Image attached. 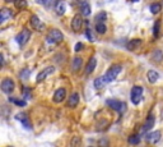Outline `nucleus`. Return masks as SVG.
<instances>
[{"mask_svg": "<svg viewBox=\"0 0 163 147\" xmlns=\"http://www.w3.org/2000/svg\"><path fill=\"white\" fill-rule=\"evenodd\" d=\"M147 77H148V81L150 83H156L158 81V78H159V74H158V72H156V70H149L147 73Z\"/></svg>", "mask_w": 163, "mask_h": 147, "instance_id": "19", "label": "nucleus"}, {"mask_svg": "<svg viewBox=\"0 0 163 147\" xmlns=\"http://www.w3.org/2000/svg\"><path fill=\"white\" fill-rule=\"evenodd\" d=\"M142 97H143V87H140V86L133 87L131 91H130V99H131V102L134 105H138L140 101H142Z\"/></svg>", "mask_w": 163, "mask_h": 147, "instance_id": "2", "label": "nucleus"}, {"mask_svg": "<svg viewBox=\"0 0 163 147\" xmlns=\"http://www.w3.org/2000/svg\"><path fill=\"white\" fill-rule=\"evenodd\" d=\"M149 9H150V12L153 13V14H158L161 10H162V5L159 3H153V4L149 7Z\"/></svg>", "mask_w": 163, "mask_h": 147, "instance_id": "23", "label": "nucleus"}, {"mask_svg": "<svg viewBox=\"0 0 163 147\" xmlns=\"http://www.w3.org/2000/svg\"><path fill=\"white\" fill-rule=\"evenodd\" d=\"M58 3H59V0H43V5L46 8H54V7H56Z\"/></svg>", "mask_w": 163, "mask_h": 147, "instance_id": "28", "label": "nucleus"}, {"mask_svg": "<svg viewBox=\"0 0 163 147\" xmlns=\"http://www.w3.org/2000/svg\"><path fill=\"white\" fill-rule=\"evenodd\" d=\"M31 26H32V28H35L36 31H42L43 29V24H42L41 20L38 19L37 16H32L31 17Z\"/></svg>", "mask_w": 163, "mask_h": 147, "instance_id": "12", "label": "nucleus"}, {"mask_svg": "<svg viewBox=\"0 0 163 147\" xmlns=\"http://www.w3.org/2000/svg\"><path fill=\"white\" fill-rule=\"evenodd\" d=\"M14 4L18 9H24L27 7V2L26 0H14Z\"/></svg>", "mask_w": 163, "mask_h": 147, "instance_id": "29", "label": "nucleus"}, {"mask_svg": "<svg viewBox=\"0 0 163 147\" xmlns=\"http://www.w3.org/2000/svg\"><path fill=\"white\" fill-rule=\"evenodd\" d=\"M96 65H97L96 58H91L89 61H88V65H87V68H85V73H87V74H91V73H93V70L96 69Z\"/></svg>", "mask_w": 163, "mask_h": 147, "instance_id": "18", "label": "nucleus"}, {"mask_svg": "<svg viewBox=\"0 0 163 147\" xmlns=\"http://www.w3.org/2000/svg\"><path fill=\"white\" fill-rule=\"evenodd\" d=\"M15 119L19 120V122H22V124H23V127L26 129H31V124L28 122V117H27L26 113H19V114H17L15 115Z\"/></svg>", "mask_w": 163, "mask_h": 147, "instance_id": "10", "label": "nucleus"}, {"mask_svg": "<svg viewBox=\"0 0 163 147\" xmlns=\"http://www.w3.org/2000/svg\"><path fill=\"white\" fill-rule=\"evenodd\" d=\"M85 35H87V38H88L89 41H94V37L92 36V32H91V28H87Z\"/></svg>", "mask_w": 163, "mask_h": 147, "instance_id": "33", "label": "nucleus"}, {"mask_svg": "<svg viewBox=\"0 0 163 147\" xmlns=\"http://www.w3.org/2000/svg\"><path fill=\"white\" fill-rule=\"evenodd\" d=\"M29 76H31V70H29L28 68L22 69L20 73H19V78H22V79H28Z\"/></svg>", "mask_w": 163, "mask_h": 147, "instance_id": "26", "label": "nucleus"}, {"mask_svg": "<svg viewBox=\"0 0 163 147\" xmlns=\"http://www.w3.org/2000/svg\"><path fill=\"white\" fill-rule=\"evenodd\" d=\"M82 49H83V44H82V42H78L77 45H75V47H74V50L77 51V52H78V51H80Z\"/></svg>", "mask_w": 163, "mask_h": 147, "instance_id": "35", "label": "nucleus"}, {"mask_svg": "<svg viewBox=\"0 0 163 147\" xmlns=\"http://www.w3.org/2000/svg\"><path fill=\"white\" fill-rule=\"evenodd\" d=\"M152 59H153L154 61H157V63H161L163 60V51L159 50V49L154 50L153 52H152Z\"/></svg>", "mask_w": 163, "mask_h": 147, "instance_id": "20", "label": "nucleus"}, {"mask_svg": "<svg viewBox=\"0 0 163 147\" xmlns=\"http://www.w3.org/2000/svg\"><path fill=\"white\" fill-rule=\"evenodd\" d=\"M12 14H13V12L9 8H3L2 10H0V22L4 23L8 18L12 17Z\"/></svg>", "mask_w": 163, "mask_h": 147, "instance_id": "13", "label": "nucleus"}, {"mask_svg": "<svg viewBox=\"0 0 163 147\" xmlns=\"http://www.w3.org/2000/svg\"><path fill=\"white\" fill-rule=\"evenodd\" d=\"M78 2H82V0H78Z\"/></svg>", "mask_w": 163, "mask_h": 147, "instance_id": "40", "label": "nucleus"}, {"mask_svg": "<svg viewBox=\"0 0 163 147\" xmlns=\"http://www.w3.org/2000/svg\"><path fill=\"white\" fill-rule=\"evenodd\" d=\"M31 38V31L24 28L22 32L17 36V42L20 45V46H24L27 42H28V40Z\"/></svg>", "mask_w": 163, "mask_h": 147, "instance_id": "5", "label": "nucleus"}, {"mask_svg": "<svg viewBox=\"0 0 163 147\" xmlns=\"http://www.w3.org/2000/svg\"><path fill=\"white\" fill-rule=\"evenodd\" d=\"M106 18H107L106 12H101V13H98V14L96 16V20H97V22H105Z\"/></svg>", "mask_w": 163, "mask_h": 147, "instance_id": "30", "label": "nucleus"}, {"mask_svg": "<svg viewBox=\"0 0 163 147\" xmlns=\"http://www.w3.org/2000/svg\"><path fill=\"white\" fill-rule=\"evenodd\" d=\"M23 93H24V97H26V99H29V97H31V91H29L27 87L23 88Z\"/></svg>", "mask_w": 163, "mask_h": 147, "instance_id": "34", "label": "nucleus"}, {"mask_svg": "<svg viewBox=\"0 0 163 147\" xmlns=\"http://www.w3.org/2000/svg\"><path fill=\"white\" fill-rule=\"evenodd\" d=\"M55 9H56V13H58L59 16H62V14L65 13V10H66V5H65V3H62V2H59V3L56 4Z\"/></svg>", "mask_w": 163, "mask_h": 147, "instance_id": "22", "label": "nucleus"}, {"mask_svg": "<svg viewBox=\"0 0 163 147\" xmlns=\"http://www.w3.org/2000/svg\"><path fill=\"white\" fill-rule=\"evenodd\" d=\"M82 26H83V18L82 16H75L71 20V29L74 31V32H79V31L82 29Z\"/></svg>", "mask_w": 163, "mask_h": 147, "instance_id": "8", "label": "nucleus"}, {"mask_svg": "<svg viewBox=\"0 0 163 147\" xmlns=\"http://www.w3.org/2000/svg\"><path fill=\"white\" fill-rule=\"evenodd\" d=\"M159 27H161V20L158 19V20H156L154 31H153V33H154V36H156V37H157V36H158V33H159Z\"/></svg>", "mask_w": 163, "mask_h": 147, "instance_id": "32", "label": "nucleus"}, {"mask_svg": "<svg viewBox=\"0 0 163 147\" xmlns=\"http://www.w3.org/2000/svg\"><path fill=\"white\" fill-rule=\"evenodd\" d=\"M159 140H161V132L159 131H156V132L147 136V141L149 143H157Z\"/></svg>", "mask_w": 163, "mask_h": 147, "instance_id": "14", "label": "nucleus"}, {"mask_svg": "<svg viewBox=\"0 0 163 147\" xmlns=\"http://www.w3.org/2000/svg\"><path fill=\"white\" fill-rule=\"evenodd\" d=\"M14 87H15V83H14L13 79H10V78L3 79V82H2V90H3V92L12 93L14 91Z\"/></svg>", "mask_w": 163, "mask_h": 147, "instance_id": "6", "label": "nucleus"}, {"mask_svg": "<svg viewBox=\"0 0 163 147\" xmlns=\"http://www.w3.org/2000/svg\"><path fill=\"white\" fill-rule=\"evenodd\" d=\"M62 38H64L62 32L59 29H56V28H52L47 35V41L51 44H58V42H60V41H62Z\"/></svg>", "mask_w": 163, "mask_h": 147, "instance_id": "3", "label": "nucleus"}, {"mask_svg": "<svg viewBox=\"0 0 163 147\" xmlns=\"http://www.w3.org/2000/svg\"><path fill=\"white\" fill-rule=\"evenodd\" d=\"M65 97H66V90L65 88H58L55 91V93H54V101H55L56 104L64 101Z\"/></svg>", "mask_w": 163, "mask_h": 147, "instance_id": "9", "label": "nucleus"}, {"mask_svg": "<svg viewBox=\"0 0 163 147\" xmlns=\"http://www.w3.org/2000/svg\"><path fill=\"white\" fill-rule=\"evenodd\" d=\"M0 56H2V65H4V56L3 55H0Z\"/></svg>", "mask_w": 163, "mask_h": 147, "instance_id": "37", "label": "nucleus"}, {"mask_svg": "<svg viewBox=\"0 0 163 147\" xmlns=\"http://www.w3.org/2000/svg\"><path fill=\"white\" fill-rule=\"evenodd\" d=\"M79 142H80V141H79V138H75V140L71 142V145H78Z\"/></svg>", "mask_w": 163, "mask_h": 147, "instance_id": "36", "label": "nucleus"}, {"mask_svg": "<svg viewBox=\"0 0 163 147\" xmlns=\"http://www.w3.org/2000/svg\"><path fill=\"white\" fill-rule=\"evenodd\" d=\"M121 70H122L121 65H118V64L112 65L110 69H108V70L106 72V74L103 76L105 81H106V82H112V81H115V79L117 78V76L120 74V72H121Z\"/></svg>", "mask_w": 163, "mask_h": 147, "instance_id": "1", "label": "nucleus"}, {"mask_svg": "<svg viewBox=\"0 0 163 147\" xmlns=\"http://www.w3.org/2000/svg\"><path fill=\"white\" fill-rule=\"evenodd\" d=\"M154 125V117L152 114H149L148 115V118H147V120H145V123H144V125H143V128H142V133H145L147 131H149L152 127Z\"/></svg>", "mask_w": 163, "mask_h": 147, "instance_id": "11", "label": "nucleus"}, {"mask_svg": "<svg viewBox=\"0 0 163 147\" xmlns=\"http://www.w3.org/2000/svg\"><path fill=\"white\" fill-rule=\"evenodd\" d=\"M96 31H97V32H98V33L103 35V33L106 32V31H107L105 22H97V24H96Z\"/></svg>", "mask_w": 163, "mask_h": 147, "instance_id": "24", "label": "nucleus"}, {"mask_svg": "<svg viewBox=\"0 0 163 147\" xmlns=\"http://www.w3.org/2000/svg\"><path fill=\"white\" fill-rule=\"evenodd\" d=\"M54 72H55V68H54L52 65H50V67L45 68V69H43L42 72H40V73H38V76L36 77V81H37V82L45 81V79H46L49 76H51V74H52Z\"/></svg>", "mask_w": 163, "mask_h": 147, "instance_id": "7", "label": "nucleus"}, {"mask_svg": "<svg viewBox=\"0 0 163 147\" xmlns=\"http://www.w3.org/2000/svg\"><path fill=\"white\" fill-rule=\"evenodd\" d=\"M140 45H142V40L135 38V40L129 41L127 45H126V47H127V50H130V51H134V50H135V49H138Z\"/></svg>", "mask_w": 163, "mask_h": 147, "instance_id": "17", "label": "nucleus"}, {"mask_svg": "<svg viewBox=\"0 0 163 147\" xmlns=\"http://www.w3.org/2000/svg\"><path fill=\"white\" fill-rule=\"evenodd\" d=\"M5 3H12V2H14V0H4Z\"/></svg>", "mask_w": 163, "mask_h": 147, "instance_id": "38", "label": "nucleus"}, {"mask_svg": "<svg viewBox=\"0 0 163 147\" xmlns=\"http://www.w3.org/2000/svg\"><path fill=\"white\" fill-rule=\"evenodd\" d=\"M127 142L130 145H139L140 143V137H139V136H136V134L130 136V137L127 138Z\"/></svg>", "mask_w": 163, "mask_h": 147, "instance_id": "25", "label": "nucleus"}, {"mask_svg": "<svg viewBox=\"0 0 163 147\" xmlns=\"http://www.w3.org/2000/svg\"><path fill=\"white\" fill-rule=\"evenodd\" d=\"M37 3H43V0H36Z\"/></svg>", "mask_w": 163, "mask_h": 147, "instance_id": "39", "label": "nucleus"}, {"mask_svg": "<svg viewBox=\"0 0 163 147\" xmlns=\"http://www.w3.org/2000/svg\"><path fill=\"white\" fill-rule=\"evenodd\" d=\"M9 101L10 102H14L15 105H18V106H26V101L24 100H15L13 97H9Z\"/></svg>", "mask_w": 163, "mask_h": 147, "instance_id": "31", "label": "nucleus"}, {"mask_svg": "<svg viewBox=\"0 0 163 147\" xmlns=\"http://www.w3.org/2000/svg\"><path fill=\"white\" fill-rule=\"evenodd\" d=\"M108 106H110L111 109H114V110H117L118 113H125L126 111V104L125 102H121V101H118V100H107V102H106Z\"/></svg>", "mask_w": 163, "mask_h": 147, "instance_id": "4", "label": "nucleus"}, {"mask_svg": "<svg viewBox=\"0 0 163 147\" xmlns=\"http://www.w3.org/2000/svg\"><path fill=\"white\" fill-rule=\"evenodd\" d=\"M105 83H106L105 78H101V77H100V78H97V79L94 81V86H96L97 90H101V88H103Z\"/></svg>", "mask_w": 163, "mask_h": 147, "instance_id": "27", "label": "nucleus"}, {"mask_svg": "<svg viewBox=\"0 0 163 147\" xmlns=\"http://www.w3.org/2000/svg\"><path fill=\"white\" fill-rule=\"evenodd\" d=\"M80 10H82V14L83 16H85V17H88L89 14H91V7H89V4L88 3H82V5H80Z\"/></svg>", "mask_w": 163, "mask_h": 147, "instance_id": "21", "label": "nucleus"}, {"mask_svg": "<svg viewBox=\"0 0 163 147\" xmlns=\"http://www.w3.org/2000/svg\"><path fill=\"white\" fill-rule=\"evenodd\" d=\"M79 102V95L78 93H71V96H69L68 100V108H75Z\"/></svg>", "mask_w": 163, "mask_h": 147, "instance_id": "15", "label": "nucleus"}, {"mask_svg": "<svg viewBox=\"0 0 163 147\" xmlns=\"http://www.w3.org/2000/svg\"><path fill=\"white\" fill-rule=\"evenodd\" d=\"M82 65H83V59L82 58H74V60H73V65H71V70L74 72V73H77V72H79V69L82 68Z\"/></svg>", "mask_w": 163, "mask_h": 147, "instance_id": "16", "label": "nucleus"}]
</instances>
